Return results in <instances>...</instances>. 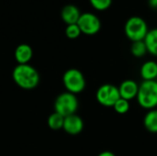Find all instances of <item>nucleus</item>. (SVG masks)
<instances>
[{
    "mask_svg": "<svg viewBox=\"0 0 157 156\" xmlns=\"http://www.w3.org/2000/svg\"><path fill=\"white\" fill-rule=\"evenodd\" d=\"M148 26L141 17H131L125 23L124 32L129 40L133 41L144 40L148 33Z\"/></svg>",
    "mask_w": 157,
    "mask_h": 156,
    "instance_id": "7ed1b4c3",
    "label": "nucleus"
},
{
    "mask_svg": "<svg viewBox=\"0 0 157 156\" xmlns=\"http://www.w3.org/2000/svg\"><path fill=\"white\" fill-rule=\"evenodd\" d=\"M98 156H116L112 152H109V151H104L102 153H100Z\"/></svg>",
    "mask_w": 157,
    "mask_h": 156,
    "instance_id": "412c9836",
    "label": "nucleus"
},
{
    "mask_svg": "<svg viewBox=\"0 0 157 156\" xmlns=\"http://www.w3.org/2000/svg\"><path fill=\"white\" fill-rule=\"evenodd\" d=\"M33 55L32 49L28 44H20L15 50V59L18 64H28Z\"/></svg>",
    "mask_w": 157,
    "mask_h": 156,
    "instance_id": "9b49d317",
    "label": "nucleus"
},
{
    "mask_svg": "<svg viewBox=\"0 0 157 156\" xmlns=\"http://www.w3.org/2000/svg\"><path fill=\"white\" fill-rule=\"evenodd\" d=\"M140 74L144 81L157 80V63L155 61H147L142 66Z\"/></svg>",
    "mask_w": 157,
    "mask_h": 156,
    "instance_id": "f8f14e48",
    "label": "nucleus"
},
{
    "mask_svg": "<svg viewBox=\"0 0 157 156\" xmlns=\"http://www.w3.org/2000/svg\"><path fill=\"white\" fill-rule=\"evenodd\" d=\"M77 25L82 33L89 36L97 34L101 28V22L99 17L90 12L81 14L77 21Z\"/></svg>",
    "mask_w": 157,
    "mask_h": 156,
    "instance_id": "0eeeda50",
    "label": "nucleus"
},
{
    "mask_svg": "<svg viewBox=\"0 0 157 156\" xmlns=\"http://www.w3.org/2000/svg\"><path fill=\"white\" fill-rule=\"evenodd\" d=\"M81 16L78 7L75 5H66L63 7L61 12L62 19L67 25L77 24V21Z\"/></svg>",
    "mask_w": 157,
    "mask_h": 156,
    "instance_id": "9d476101",
    "label": "nucleus"
},
{
    "mask_svg": "<svg viewBox=\"0 0 157 156\" xmlns=\"http://www.w3.org/2000/svg\"><path fill=\"white\" fill-rule=\"evenodd\" d=\"M147 47L144 42V40H139V41H133L131 47V52L133 56L137 58H141L144 56L147 52Z\"/></svg>",
    "mask_w": 157,
    "mask_h": 156,
    "instance_id": "dca6fc26",
    "label": "nucleus"
},
{
    "mask_svg": "<svg viewBox=\"0 0 157 156\" xmlns=\"http://www.w3.org/2000/svg\"><path fill=\"white\" fill-rule=\"evenodd\" d=\"M148 4L151 8L157 10V0H148Z\"/></svg>",
    "mask_w": 157,
    "mask_h": 156,
    "instance_id": "aec40b11",
    "label": "nucleus"
},
{
    "mask_svg": "<svg viewBox=\"0 0 157 156\" xmlns=\"http://www.w3.org/2000/svg\"><path fill=\"white\" fill-rule=\"evenodd\" d=\"M81 30L78 27L77 24H72V25H67L66 29H65V35L67 38L74 40L76 39L80 36L81 34Z\"/></svg>",
    "mask_w": 157,
    "mask_h": 156,
    "instance_id": "a211bd4d",
    "label": "nucleus"
},
{
    "mask_svg": "<svg viewBox=\"0 0 157 156\" xmlns=\"http://www.w3.org/2000/svg\"><path fill=\"white\" fill-rule=\"evenodd\" d=\"M144 42L148 52L154 56H157V29H153L148 31L144 39Z\"/></svg>",
    "mask_w": 157,
    "mask_h": 156,
    "instance_id": "4468645a",
    "label": "nucleus"
},
{
    "mask_svg": "<svg viewBox=\"0 0 157 156\" xmlns=\"http://www.w3.org/2000/svg\"><path fill=\"white\" fill-rule=\"evenodd\" d=\"M113 108L118 114H121V115L126 114L130 110V101L122 97H120L117 100V102L114 104Z\"/></svg>",
    "mask_w": 157,
    "mask_h": 156,
    "instance_id": "f3484780",
    "label": "nucleus"
},
{
    "mask_svg": "<svg viewBox=\"0 0 157 156\" xmlns=\"http://www.w3.org/2000/svg\"><path fill=\"white\" fill-rule=\"evenodd\" d=\"M89 2L95 9L99 11L108 9L112 4V0H89Z\"/></svg>",
    "mask_w": 157,
    "mask_h": 156,
    "instance_id": "6ab92c4d",
    "label": "nucleus"
},
{
    "mask_svg": "<svg viewBox=\"0 0 157 156\" xmlns=\"http://www.w3.org/2000/svg\"><path fill=\"white\" fill-rule=\"evenodd\" d=\"M137 102L144 109H155L157 107V80L143 81L139 85Z\"/></svg>",
    "mask_w": 157,
    "mask_h": 156,
    "instance_id": "f03ea898",
    "label": "nucleus"
},
{
    "mask_svg": "<svg viewBox=\"0 0 157 156\" xmlns=\"http://www.w3.org/2000/svg\"><path fill=\"white\" fill-rule=\"evenodd\" d=\"M48 126L53 130V131H58L63 129V122H64V117L60 115L57 112H53L51 114L48 118Z\"/></svg>",
    "mask_w": 157,
    "mask_h": 156,
    "instance_id": "2eb2a0df",
    "label": "nucleus"
},
{
    "mask_svg": "<svg viewBox=\"0 0 157 156\" xmlns=\"http://www.w3.org/2000/svg\"><path fill=\"white\" fill-rule=\"evenodd\" d=\"M14 82L22 89L35 88L40 82L38 71L29 64H17L12 73Z\"/></svg>",
    "mask_w": 157,
    "mask_h": 156,
    "instance_id": "f257e3e1",
    "label": "nucleus"
},
{
    "mask_svg": "<svg viewBox=\"0 0 157 156\" xmlns=\"http://www.w3.org/2000/svg\"><path fill=\"white\" fill-rule=\"evenodd\" d=\"M63 129L70 135H77L81 133L84 129V121L81 117L76 114L70 115L64 118Z\"/></svg>",
    "mask_w": 157,
    "mask_h": 156,
    "instance_id": "6e6552de",
    "label": "nucleus"
},
{
    "mask_svg": "<svg viewBox=\"0 0 157 156\" xmlns=\"http://www.w3.org/2000/svg\"><path fill=\"white\" fill-rule=\"evenodd\" d=\"M139 90V85L131 79L124 80L119 86L121 97L130 101L137 97Z\"/></svg>",
    "mask_w": 157,
    "mask_h": 156,
    "instance_id": "1a4fd4ad",
    "label": "nucleus"
},
{
    "mask_svg": "<svg viewBox=\"0 0 157 156\" xmlns=\"http://www.w3.org/2000/svg\"><path fill=\"white\" fill-rule=\"evenodd\" d=\"M78 108V99L75 95L64 92L59 95L54 102V112L59 113L63 117H68L75 114Z\"/></svg>",
    "mask_w": 157,
    "mask_h": 156,
    "instance_id": "39448f33",
    "label": "nucleus"
},
{
    "mask_svg": "<svg viewBox=\"0 0 157 156\" xmlns=\"http://www.w3.org/2000/svg\"><path fill=\"white\" fill-rule=\"evenodd\" d=\"M144 125L151 133H157V108L149 110L144 118Z\"/></svg>",
    "mask_w": 157,
    "mask_h": 156,
    "instance_id": "ddd939ff",
    "label": "nucleus"
},
{
    "mask_svg": "<svg viewBox=\"0 0 157 156\" xmlns=\"http://www.w3.org/2000/svg\"><path fill=\"white\" fill-rule=\"evenodd\" d=\"M63 83L67 92L74 95L83 92L86 88V79L81 71L75 68L68 69L63 76Z\"/></svg>",
    "mask_w": 157,
    "mask_h": 156,
    "instance_id": "20e7f679",
    "label": "nucleus"
},
{
    "mask_svg": "<svg viewBox=\"0 0 157 156\" xmlns=\"http://www.w3.org/2000/svg\"><path fill=\"white\" fill-rule=\"evenodd\" d=\"M120 97L121 95L119 87L110 84H105L101 86L96 93V98L98 102L107 108H113L114 104Z\"/></svg>",
    "mask_w": 157,
    "mask_h": 156,
    "instance_id": "423d86ee",
    "label": "nucleus"
}]
</instances>
